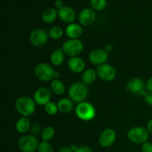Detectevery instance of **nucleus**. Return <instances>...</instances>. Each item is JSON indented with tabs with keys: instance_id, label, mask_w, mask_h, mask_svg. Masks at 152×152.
<instances>
[{
	"instance_id": "a211bd4d",
	"label": "nucleus",
	"mask_w": 152,
	"mask_h": 152,
	"mask_svg": "<svg viewBox=\"0 0 152 152\" xmlns=\"http://www.w3.org/2000/svg\"><path fill=\"white\" fill-rule=\"evenodd\" d=\"M31 121L27 117H22L16 123V129L19 133L25 134L31 129Z\"/></svg>"
},
{
	"instance_id": "e433bc0d",
	"label": "nucleus",
	"mask_w": 152,
	"mask_h": 152,
	"mask_svg": "<svg viewBox=\"0 0 152 152\" xmlns=\"http://www.w3.org/2000/svg\"><path fill=\"white\" fill-rule=\"evenodd\" d=\"M146 129L148 132V133L152 134V119H151V120L148 122V123H147Z\"/></svg>"
},
{
	"instance_id": "0eeeda50",
	"label": "nucleus",
	"mask_w": 152,
	"mask_h": 152,
	"mask_svg": "<svg viewBox=\"0 0 152 152\" xmlns=\"http://www.w3.org/2000/svg\"><path fill=\"white\" fill-rule=\"evenodd\" d=\"M55 71L50 65L41 62L36 65L34 74L39 80L43 82H49L54 80Z\"/></svg>"
},
{
	"instance_id": "bb28decb",
	"label": "nucleus",
	"mask_w": 152,
	"mask_h": 152,
	"mask_svg": "<svg viewBox=\"0 0 152 152\" xmlns=\"http://www.w3.org/2000/svg\"><path fill=\"white\" fill-rule=\"evenodd\" d=\"M45 111L46 112V114H48V115L53 116L55 114H57V112L59 111V108H58V105L56 103L53 102H49L46 104L44 106Z\"/></svg>"
},
{
	"instance_id": "4c0bfd02",
	"label": "nucleus",
	"mask_w": 152,
	"mask_h": 152,
	"mask_svg": "<svg viewBox=\"0 0 152 152\" xmlns=\"http://www.w3.org/2000/svg\"><path fill=\"white\" fill-rule=\"evenodd\" d=\"M78 147L77 145H75V144H73V145H71V146H70V148H71V151L73 152H76L77 151V150L78 149Z\"/></svg>"
},
{
	"instance_id": "f3484780",
	"label": "nucleus",
	"mask_w": 152,
	"mask_h": 152,
	"mask_svg": "<svg viewBox=\"0 0 152 152\" xmlns=\"http://www.w3.org/2000/svg\"><path fill=\"white\" fill-rule=\"evenodd\" d=\"M83 33V29L82 26L79 24L71 23L67 26L65 29V34L70 39H78L82 36Z\"/></svg>"
},
{
	"instance_id": "ddd939ff",
	"label": "nucleus",
	"mask_w": 152,
	"mask_h": 152,
	"mask_svg": "<svg viewBox=\"0 0 152 152\" xmlns=\"http://www.w3.org/2000/svg\"><path fill=\"white\" fill-rule=\"evenodd\" d=\"M108 59V53L103 49H94L89 54V60L92 64L100 65L105 64Z\"/></svg>"
},
{
	"instance_id": "5701e85b",
	"label": "nucleus",
	"mask_w": 152,
	"mask_h": 152,
	"mask_svg": "<svg viewBox=\"0 0 152 152\" xmlns=\"http://www.w3.org/2000/svg\"><path fill=\"white\" fill-rule=\"evenodd\" d=\"M50 88L56 95H62L65 91V86L63 82L59 79H54L50 83Z\"/></svg>"
},
{
	"instance_id": "58836bf2",
	"label": "nucleus",
	"mask_w": 152,
	"mask_h": 152,
	"mask_svg": "<svg viewBox=\"0 0 152 152\" xmlns=\"http://www.w3.org/2000/svg\"><path fill=\"white\" fill-rule=\"evenodd\" d=\"M59 77H60V74H59V72H57V71H55V73H54V79H58Z\"/></svg>"
},
{
	"instance_id": "f704fd0d",
	"label": "nucleus",
	"mask_w": 152,
	"mask_h": 152,
	"mask_svg": "<svg viewBox=\"0 0 152 152\" xmlns=\"http://www.w3.org/2000/svg\"><path fill=\"white\" fill-rule=\"evenodd\" d=\"M114 50V46H113V45L111 44H108L105 45V50L108 53H111L112 50Z\"/></svg>"
},
{
	"instance_id": "a878e982",
	"label": "nucleus",
	"mask_w": 152,
	"mask_h": 152,
	"mask_svg": "<svg viewBox=\"0 0 152 152\" xmlns=\"http://www.w3.org/2000/svg\"><path fill=\"white\" fill-rule=\"evenodd\" d=\"M106 0H91V6L96 11H101L106 7Z\"/></svg>"
},
{
	"instance_id": "6ab92c4d",
	"label": "nucleus",
	"mask_w": 152,
	"mask_h": 152,
	"mask_svg": "<svg viewBox=\"0 0 152 152\" xmlns=\"http://www.w3.org/2000/svg\"><path fill=\"white\" fill-rule=\"evenodd\" d=\"M59 111L62 114H68L71 112L74 107L72 100L70 98H62L57 103Z\"/></svg>"
},
{
	"instance_id": "2eb2a0df",
	"label": "nucleus",
	"mask_w": 152,
	"mask_h": 152,
	"mask_svg": "<svg viewBox=\"0 0 152 152\" xmlns=\"http://www.w3.org/2000/svg\"><path fill=\"white\" fill-rule=\"evenodd\" d=\"M68 66L72 72L80 74L84 72L83 71H85L86 68V62L80 56H74L69 59L68 62Z\"/></svg>"
},
{
	"instance_id": "b1692460",
	"label": "nucleus",
	"mask_w": 152,
	"mask_h": 152,
	"mask_svg": "<svg viewBox=\"0 0 152 152\" xmlns=\"http://www.w3.org/2000/svg\"><path fill=\"white\" fill-rule=\"evenodd\" d=\"M54 129L52 126H47V127L44 128L42 132V141H45V142H49L54 137Z\"/></svg>"
},
{
	"instance_id": "f257e3e1",
	"label": "nucleus",
	"mask_w": 152,
	"mask_h": 152,
	"mask_svg": "<svg viewBox=\"0 0 152 152\" xmlns=\"http://www.w3.org/2000/svg\"><path fill=\"white\" fill-rule=\"evenodd\" d=\"M36 102L29 96H21L16 99L15 108L16 111L22 117H30L36 111Z\"/></svg>"
},
{
	"instance_id": "4be33fe9",
	"label": "nucleus",
	"mask_w": 152,
	"mask_h": 152,
	"mask_svg": "<svg viewBox=\"0 0 152 152\" xmlns=\"http://www.w3.org/2000/svg\"><path fill=\"white\" fill-rule=\"evenodd\" d=\"M58 16V12L56 9L53 7H50L45 10L42 15V19L45 23L50 24L56 20V17Z\"/></svg>"
},
{
	"instance_id": "20e7f679",
	"label": "nucleus",
	"mask_w": 152,
	"mask_h": 152,
	"mask_svg": "<svg viewBox=\"0 0 152 152\" xmlns=\"http://www.w3.org/2000/svg\"><path fill=\"white\" fill-rule=\"evenodd\" d=\"M39 145L37 138L32 134L21 137L17 142L18 148L22 152H35L38 149Z\"/></svg>"
},
{
	"instance_id": "6e6552de",
	"label": "nucleus",
	"mask_w": 152,
	"mask_h": 152,
	"mask_svg": "<svg viewBox=\"0 0 152 152\" xmlns=\"http://www.w3.org/2000/svg\"><path fill=\"white\" fill-rule=\"evenodd\" d=\"M127 91L130 94L133 95H138V96H146L147 93L145 89H146V84H145L143 80L138 77L132 78L128 82L127 86H126Z\"/></svg>"
},
{
	"instance_id": "7ed1b4c3",
	"label": "nucleus",
	"mask_w": 152,
	"mask_h": 152,
	"mask_svg": "<svg viewBox=\"0 0 152 152\" xmlns=\"http://www.w3.org/2000/svg\"><path fill=\"white\" fill-rule=\"evenodd\" d=\"M76 115L83 121H91L96 116V109L91 103L88 102H80L75 109Z\"/></svg>"
},
{
	"instance_id": "cd10ccee",
	"label": "nucleus",
	"mask_w": 152,
	"mask_h": 152,
	"mask_svg": "<svg viewBox=\"0 0 152 152\" xmlns=\"http://www.w3.org/2000/svg\"><path fill=\"white\" fill-rule=\"evenodd\" d=\"M37 151L38 152H54V149H53V145H52L50 142L42 141V142H40Z\"/></svg>"
},
{
	"instance_id": "dca6fc26",
	"label": "nucleus",
	"mask_w": 152,
	"mask_h": 152,
	"mask_svg": "<svg viewBox=\"0 0 152 152\" xmlns=\"http://www.w3.org/2000/svg\"><path fill=\"white\" fill-rule=\"evenodd\" d=\"M58 16L62 22L71 24L75 20L76 12L69 6H64L58 10Z\"/></svg>"
},
{
	"instance_id": "393cba45",
	"label": "nucleus",
	"mask_w": 152,
	"mask_h": 152,
	"mask_svg": "<svg viewBox=\"0 0 152 152\" xmlns=\"http://www.w3.org/2000/svg\"><path fill=\"white\" fill-rule=\"evenodd\" d=\"M64 34V31L61 27L59 26H54L50 29L48 31L49 37L55 40L59 39L62 37Z\"/></svg>"
},
{
	"instance_id": "9d476101",
	"label": "nucleus",
	"mask_w": 152,
	"mask_h": 152,
	"mask_svg": "<svg viewBox=\"0 0 152 152\" xmlns=\"http://www.w3.org/2000/svg\"><path fill=\"white\" fill-rule=\"evenodd\" d=\"M96 73L99 79L105 82H111L115 79L117 76L116 69L109 64H102L96 67Z\"/></svg>"
},
{
	"instance_id": "7c9ffc66",
	"label": "nucleus",
	"mask_w": 152,
	"mask_h": 152,
	"mask_svg": "<svg viewBox=\"0 0 152 152\" xmlns=\"http://www.w3.org/2000/svg\"><path fill=\"white\" fill-rule=\"evenodd\" d=\"M76 152H93L91 148L87 145H81L78 147V149Z\"/></svg>"
},
{
	"instance_id": "473e14b6",
	"label": "nucleus",
	"mask_w": 152,
	"mask_h": 152,
	"mask_svg": "<svg viewBox=\"0 0 152 152\" xmlns=\"http://www.w3.org/2000/svg\"><path fill=\"white\" fill-rule=\"evenodd\" d=\"M54 4L55 6H56V7H57L58 9H61L62 8V7H64V3H63V1L62 0H56L54 2Z\"/></svg>"
},
{
	"instance_id": "9b49d317",
	"label": "nucleus",
	"mask_w": 152,
	"mask_h": 152,
	"mask_svg": "<svg viewBox=\"0 0 152 152\" xmlns=\"http://www.w3.org/2000/svg\"><path fill=\"white\" fill-rule=\"evenodd\" d=\"M117 139V134L112 129H105L102 131L99 137V144L103 148L111 147Z\"/></svg>"
},
{
	"instance_id": "c9c22d12",
	"label": "nucleus",
	"mask_w": 152,
	"mask_h": 152,
	"mask_svg": "<svg viewBox=\"0 0 152 152\" xmlns=\"http://www.w3.org/2000/svg\"><path fill=\"white\" fill-rule=\"evenodd\" d=\"M58 152H73L71 151V148L68 146H62L58 150Z\"/></svg>"
},
{
	"instance_id": "2f4dec72",
	"label": "nucleus",
	"mask_w": 152,
	"mask_h": 152,
	"mask_svg": "<svg viewBox=\"0 0 152 152\" xmlns=\"http://www.w3.org/2000/svg\"><path fill=\"white\" fill-rule=\"evenodd\" d=\"M145 101L148 105L152 106V91H148L145 96Z\"/></svg>"
},
{
	"instance_id": "72a5a7b5",
	"label": "nucleus",
	"mask_w": 152,
	"mask_h": 152,
	"mask_svg": "<svg viewBox=\"0 0 152 152\" xmlns=\"http://www.w3.org/2000/svg\"><path fill=\"white\" fill-rule=\"evenodd\" d=\"M146 89L148 91H152V77L148 79L146 83Z\"/></svg>"
},
{
	"instance_id": "412c9836",
	"label": "nucleus",
	"mask_w": 152,
	"mask_h": 152,
	"mask_svg": "<svg viewBox=\"0 0 152 152\" xmlns=\"http://www.w3.org/2000/svg\"><path fill=\"white\" fill-rule=\"evenodd\" d=\"M65 59V53L62 49H56L50 56V62L54 66L62 65Z\"/></svg>"
},
{
	"instance_id": "c85d7f7f",
	"label": "nucleus",
	"mask_w": 152,
	"mask_h": 152,
	"mask_svg": "<svg viewBox=\"0 0 152 152\" xmlns=\"http://www.w3.org/2000/svg\"><path fill=\"white\" fill-rule=\"evenodd\" d=\"M30 131H31V134L34 135V136L35 137L39 135V134H42V132L41 128H40L39 125L37 124V123H35V124H34L33 126H31Z\"/></svg>"
},
{
	"instance_id": "aec40b11",
	"label": "nucleus",
	"mask_w": 152,
	"mask_h": 152,
	"mask_svg": "<svg viewBox=\"0 0 152 152\" xmlns=\"http://www.w3.org/2000/svg\"><path fill=\"white\" fill-rule=\"evenodd\" d=\"M96 77H97V73L96 70L94 68H88L83 73L82 80L83 83L88 86V85H91L94 83Z\"/></svg>"
},
{
	"instance_id": "39448f33",
	"label": "nucleus",
	"mask_w": 152,
	"mask_h": 152,
	"mask_svg": "<svg viewBox=\"0 0 152 152\" xmlns=\"http://www.w3.org/2000/svg\"><path fill=\"white\" fill-rule=\"evenodd\" d=\"M129 141L135 144H143L147 142L149 137V133L146 128L137 126L129 129L127 134Z\"/></svg>"
},
{
	"instance_id": "f8f14e48",
	"label": "nucleus",
	"mask_w": 152,
	"mask_h": 152,
	"mask_svg": "<svg viewBox=\"0 0 152 152\" xmlns=\"http://www.w3.org/2000/svg\"><path fill=\"white\" fill-rule=\"evenodd\" d=\"M78 20L80 25L89 26L94 23L96 20V13L93 9L85 8L80 11L78 16Z\"/></svg>"
},
{
	"instance_id": "4468645a",
	"label": "nucleus",
	"mask_w": 152,
	"mask_h": 152,
	"mask_svg": "<svg viewBox=\"0 0 152 152\" xmlns=\"http://www.w3.org/2000/svg\"><path fill=\"white\" fill-rule=\"evenodd\" d=\"M51 93L47 88H39L36 90L34 94V99L37 105H45L50 102Z\"/></svg>"
},
{
	"instance_id": "1a4fd4ad",
	"label": "nucleus",
	"mask_w": 152,
	"mask_h": 152,
	"mask_svg": "<svg viewBox=\"0 0 152 152\" xmlns=\"http://www.w3.org/2000/svg\"><path fill=\"white\" fill-rule=\"evenodd\" d=\"M49 35L47 31L42 28L34 29L30 34V42L34 47H42L48 41Z\"/></svg>"
},
{
	"instance_id": "f03ea898",
	"label": "nucleus",
	"mask_w": 152,
	"mask_h": 152,
	"mask_svg": "<svg viewBox=\"0 0 152 152\" xmlns=\"http://www.w3.org/2000/svg\"><path fill=\"white\" fill-rule=\"evenodd\" d=\"M68 95L71 100L79 104L84 102L87 98L88 95V88L83 82H75L70 86Z\"/></svg>"
},
{
	"instance_id": "c756f323",
	"label": "nucleus",
	"mask_w": 152,
	"mask_h": 152,
	"mask_svg": "<svg viewBox=\"0 0 152 152\" xmlns=\"http://www.w3.org/2000/svg\"><path fill=\"white\" fill-rule=\"evenodd\" d=\"M142 152H152V143L150 142H145L142 144L141 147Z\"/></svg>"
},
{
	"instance_id": "423d86ee",
	"label": "nucleus",
	"mask_w": 152,
	"mask_h": 152,
	"mask_svg": "<svg viewBox=\"0 0 152 152\" xmlns=\"http://www.w3.org/2000/svg\"><path fill=\"white\" fill-rule=\"evenodd\" d=\"M83 48H84V45L83 42L80 41L79 39H70L63 43L62 49L65 55L70 57H74L80 54L83 50Z\"/></svg>"
}]
</instances>
